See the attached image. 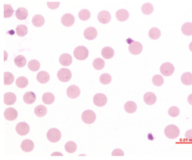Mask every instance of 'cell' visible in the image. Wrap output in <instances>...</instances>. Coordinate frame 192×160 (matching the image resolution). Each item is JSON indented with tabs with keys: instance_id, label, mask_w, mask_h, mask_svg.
I'll return each instance as SVG.
<instances>
[{
	"instance_id": "33",
	"label": "cell",
	"mask_w": 192,
	"mask_h": 160,
	"mask_svg": "<svg viewBox=\"0 0 192 160\" xmlns=\"http://www.w3.org/2000/svg\"><path fill=\"white\" fill-rule=\"evenodd\" d=\"M15 64L19 68L23 67L26 65L27 61L25 57L23 55H19L15 59Z\"/></svg>"
},
{
	"instance_id": "23",
	"label": "cell",
	"mask_w": 192,
	"mask_h": 160,
	"mask_svg": "<svg viewBox=\"0 0 192 160\" xmlns=\"http://www.w3.org/2000/svg\"><path fill=\"white\" fill-rule=\"evenodd\" d=\"M28 11L26 8H20L15 12V16L17 19L19 20H25L28 16Z\"/></svg>"
},
{
	"instance_id": "29",
	"label": "cell",
	"mask_w": 192,
	"mask_h": 160,
	"mask_svg": "<svg viewBox=\"0 0 192 160\" xmlns=\"http://www.w3.org/2000/svg\"><path fill=\"white\" fill-rule=\"evenodd\" d=\"M137 108V106L136 103L133 101H128L124 105L125 110L128 113H134L136 111Z\"/></svg>"
},
{
	"instance_id": "47",
	"label": "cell",
	"mask_w": 192,
	"mask_h": 160,
	"mask_svg": "<svg viewBox=\"0 0 192 160\" xmlns=\"http://www.w3.org/2000/svg\"><path fill=\"white\" fill-rule=\"evenodd\" d=\"M188 101L189 104L192 105V94L188 96Z\"/></svg>"
},
{
	"instance_id": "46",
	"label": "cell",
	"mask_w": 192,
	"mask_h": 160,
	"mask_svg": "<svg viewBox=\"0 0 192 160\" xmlns=\"http://www.w3.org/2000/svg\"><path fill=\"white\" fill-rule=\"evenodd\" d=\"M185 137L190 141L192 142V129L188 130L185 134Z\"/></svg>"
},
{
	"instance_id": "39",
	"label": "cell",
	"mask_w": 192,
	"mask_h": 160,
	"mask_svg": "<svg viewBox=\"0 0 192 160\" xmlns=\"http://www.w3.org/2000/svg\"><path fill=\"white\" fill-rule=\"evenodd\" d=\"M91 14L90 12L87 9H83L80 11L79 13V17L81 20L86 21L90 18Z\"/></svg>"
},
{
	"instance_id": "13",
	"label": "cell",
	"mask_w": 192,
	"mask_h": 160,
	"mask_svg": "<svg viewBox=\"0 0 192 160\" xmlns=\"http://www.w3.org/2000/svg\"><path fill=\"white\" fill-rule=\"evenodd\" d=\"M97 34V31L96 28L92 27H87L84 32V37L89 40H94L96 38Z\"/></svg>"
},
{
	"instance_id": "36",
	"label": "cell",
	"mask_w": 192,
	"mask_h": 160,
	"mask_svg": "<svg viewBox=\"0 0 192 160\" xmlns=\"http://www.w3.org/2000/svg\"><path fill=\"white\" fill-rule=\"evenodd\" d=\"M28 66L31 71L33 72L37 71L39 69L40 67V63L36 60H32L29 61Z\"/></svg>"
},
{
	"instance_id": "32",
	"label": "cell",
	"mask_w": 192,
	"mask_h": 160,
	"mask_svg": "<svg viewBox=\"0 0 192 160\" xmlns=\"http://www.w3.org/2000/svg\"><path fill=\"white\" fill-rule=\"evenodd\" d=\"M16 85L20 88H24L27 86L29 82L26 77L22 76L19 77L16 81Z\"/></svg>"
},
{
	"instance_id": "2",
	"label": "cell",
	"mask_w": 192,
	"mask_h": 160,
	"mask_svg": "<svg viewBox=\"0 0 192 160\" xmlns=\"http://www.w3.org/2000/svg\"><path fill=\"white\" fill-rule=\"evenodd\" d=\"M164 133L167 138L174 139L179 136L180 130L178 127L175 125L170 124L165 128Z\"/></svg>"
},
{
	"instance_id": "31",
	"label": "cell",
	"mask_w": 192,
	"mask_h": 160,
	"mask_svg": "<svg viewBox=\"0 0 192 160\" xmlns=\"http://www.w3.org/2000/svg\"><path fill=\"white\" fill-rule=\"evenodd\" d=\"M142 11L144 15H151L154 11V8L152 5L149 3H144L142 6Z\"/></svg>"
},
{
	"instance_id": "24",
	"label": "cell",
	"mask_w": 192,
	"mask_h": 160,
	"mask_svg": "<svg viewBox=\"0 0 192 160\" xmlns=\"http://www.w3.org/2000/svg\"><path fill=\"white\" fill-rule=\"evenodd\" d=\"M45 22L44 17L41 15H35L32 19L33 25L37 27H40L43 25Z\"/></svg>"
},
{
	"instance_id": "27",
	"label": "cell",
	"mask_w": 192,
	"mask_h": 160,
	"mask_svg": "<svg viewBox=\"0 0 192 160\" xmlns=\"http://www.w3.org/2000/svg\"><path fill=\"white\" fill-rule=\"evenodd\" d=\"M47 112V108L43 105H39L36 107L34 112L36 115L38 117H41L45 116Z\"/></svg>"
},
{
	"instance_id": "14",
	"label": "cell",
	"mask_w": 192,
	"mask_h": 160,
	"mask_svg": "<svg viewBox=\"0 0 192 160\" xmlns=\"http://www.w3.org/2000/svg\"><path fill=\"white\" fill-rule=\"evenodd\" d=\"M98 19L101 23L107 24L110 22L111 19V15L108 11H102L98 14Z\"/></svg>"
},
{
	"instance_id": "19",
	"label": "cell",
	"mask_w": 192,
	"mask_h": 160,
	"mask_svg": "<svg viewBox=\"0 0 192 160\" xmlns=\"http://www.w3.org/2000/svg\"><path fill=\"white\" fill-rule=\"evenodd\" d=\"M156 95L152 92H147L144 96V101L147 105L154 104L156 103Z\"/></svg>"
},
{
	"instance_id": "5",
	"label": "cell",
	"mask_w": 192,
	"mask_h": 160,
	"mask_svg": "<svg viewBox=\"0 0 192 160\" xmlns=\"http://www.w3.org/2000/svg\"><path fill=\"white\" fill-rule=\"evenodd\" d=\"M57 76L59 80L61 82H68L71 78V72L68 69L62 68L58 71Z\"/></svg>"
},
{
	"instance_id": "26",
	"label": "cell",
	"mask_w": 192,
	"mask_h": 160,
	"mask_svg": "<svg viewBox=\"0 0 192 160\" xmlns=\"http://www.w3.org/2000/svg\"><path fill=\"white\" fill-rule=\"evenodd\" d=\"M181 82L186 85L189 86L192 84V74L190 72H186L181 76Z\"/></svg>"
},
{
	"instance_id": "40",
	"label": "cell",
	"mask_w": 192,
	"mask_h": 160,
	"mask_svg": "<svg viewBox=\"0 0 192 160\" xmlns=\"http://www.w3.org/2000/svg\"><path fill=\"white\" fill-rule=\"evenodd\" d=\"M14 11L10 5H4V17L5 18H10L13 15Z\"/></svg>"
},
{
	"instance_id": "30",
	"label": "cell",
	"mask_w": 192,
	"mask_h": 160,
	"mask_svg": "<svg viewBox=\"0 0 192 160\" xmlns=\"http://www.w3.org/2000/svg\"><path fill=\"white\" fill-rule=\"evenodd\" d=\"M161 36L160 30L157 27H153L149 32V36L151 39L156 40L159 38Z\"/></svg>"
},
{
	"instance_id": "48",
	"label": "cell",
	"mask_w": 192,
	"mask_h": 160,
	"mask_svg": "<svg viewBox=\"0 0 192 160\" xmlns=\"http://www.w3.org/2000/svg\"><path fill=\"white\" fill-rule=\"evenodd\" d=\"M189 48L190 51L192 52V41L191 43H190L189 45Z\"/></svg>"
},
{
	"instance_id": "1",
	"label": "cell",
	"mask_w": 192,
	"mask_h": 160,
	"mask_svg": "<svg viewBox=\"0 0 192 160\" xmlns=\"http://www.w3.org/2000/svg\"><path fill=\"white\" fill-rule=\"evenodd\" d=\"M74 55L77 59L83 61L88 56L89 50L84 46H79L74 50Z\"/></svg>"
},
{
	"instance_id": "44",
	"label": "cell",
	"mask_w": 192,
	"mask_h": 160,
	"mask_svg": "<svg viewBox=\"0 0 192 160\" xmlns=\"http://www.w3.org/2000/svg\"><path fill=\"white\" fill-rule=\"evenodd\" d=\"M60 4V2H47V6H48L49 8L52 10H55L56 9H57L59 7Z\"/></svg>"
},
{
	"instance_id": "6",
	"label": "cell",
	"mask_w": 192,
	"mask_h": 160,
	"mask_svg": "<svg viewBox=\"0 0 192 160\" xmlns=\"http://www.w3.org/2000/svg\"><path fill=\"white\" fill-rule=\"evenodd\" d=\"M161 73L165 76H170L173 74L174 67L173 65L170 62H165L162 64L160 67Z\"/></svg>"
},
{
	"instance_id": "42",
	"label": "cell",
	"mask_w": 192,
	"mask_h": 160,
	"mask_svg": "<svg viewBox=\"0 0 192 160\" xmlns=\"http://www.w3.org/2000/svg\"><path fill=\"white\" fill-rule=\"evenodd\" d=\"M100 81L102 84L106 85L111 82L112 77L108 73H104L100 77Z\"/></svg>"
},
{
	"instance_id": "4",
	"label": "cell",
	"mask_w": 192,
	"mask_h": 160,
	"mask_svg": "<svg viewBox=\"0 0 192 160\" xmlns=\"http://www.w3.org/2000/svg\"><path fill=\"white\" fill-rule=\"evenodd\" d=\"M82 118L83 122L86 124H91L96 120V114L91 110H86L83 112Z\"/></svg>"
},
{
	"instance_id": "8",
	"label": "cell",
	"mask_w": 192,
	"mask_h": 160,
	"mask_svg": "<svg viewBox=\"0 0 192 160\" xmlns=\"http://www.w3.org/2000/svg\"><path fill=\"white\" fill-rule=\"evenodd\" d=\"M15 129L18 134L21 136H24L29 133L30 127L27 123L22 122L17 124Z\"/></svg>"
},
{
	"instance_id": "7",
	"label": "cell",
	"mask_w": 192,
	"mask_h": 160,
	"mask_svg": "<svg viewBox=\"0 0 192 160\" xmlns=\"http://www.w3.org/2000/svg\"><path fill=\"white\" fill-rule=\"evenodd\" d=\"M129 50L132 54L138 55L142 52L143 46L139 42L132 41L129 45Z\"/></svg>"
},
{
	"instance_id": "28",
	"label": "cell",
	"mask_w": 192,
	"mask_h": 160,
	"mask_svg": "<svg viewBox=\"0 0 192 160\" xmlns=\"http://www.w3.org/2000/svg\"><path fill=\"white\" fill-rule=\"evenodd\" d=\"M181 31L183 34L186 36H192V23H185L182 26Z\"/></svg>"
},
{
	"instance_id": "11",
	"label": "cell",
	"mask_w": 192,
	"mask_h": 160,
	"mask_svg": "<svg viewBox=\"0 0 192 160\" xmlns=\"http://www.w3.org/2000/svg\"><path fill=\"white\" fill-rule=\"evenodd\" d=\"M75 22L74 15L70 13L65 14L61 18V22L63 26L70 27L73 25Z\"/></svg>"
},
{
	"instance_id": "34",
	"label": "cell",
	"mask_w": 192,
	"mask_h": 160,
	"mask_svg": "<svg viewBox=\"0 0 192 160\" xmlns=\"http://www.w3.org/2000/svg\"><path fill=\"white\" fill-rule=\"evenodd\" d=\"M65 148L67 152L72 154L76 151L77 145L75 142L72 141H68L65 145Z\"/></svg>"
},
{
	"instance_id": "25",
	"label": "cell",
	"mask_w": 192,
	"mask_h": 160,
	"mask_svg": "<svg viewBox=\"0 0 192 160\" xmlns=\"http://www.w3.org/2000/svg\"><path fill=\"white\" fill-rule=\"evenodd\" d=\"M42 100L45 104L50 105L54 103L55 97L54 95L50 92L45 93L42 97Z\"/></svg>"
},
{
	"instance_id": "22",
	"label": "cell",
	"mask_w": 192,
	"mask_h": 160,
	"mask_svg": "<svg viewBox=\"0 0 192 160\" xmlns=\"http://www.w3.org/2000/svg\"><path fill=\"white\" fill-rule=\"evenodd\" d=\"M114 54V51L111 47H104L101 51V55L105 59H109L112 58Z\"/></svg>"
},
{
	"instance_id": "9",
	"label": "cell",
	"mask_w": 192,
	"mask_h": 160,
	"mask_svg": "<svg viewBox=\"0 0 192 160\" xmlns=\"http://www.w3.org/2000/svg\"><path fill=\"white\" fill-rule=\"evenodd\" d=\"M107 99L106 96L102 94H97L95 95L93 98V101L95 105L102 107L106 104Z\"/></svg>"
},
{
	"instance_id": "38",
	"label": "cell",
	"mask_w": 192,
	"mask_h": 160,
	"mask_svg": "<svg viewBox=\"0 0 192 160\" xmlns=\"http://www.w3.org/2000/svg\"><path fill=\"white\" fill-rule=\"evenodd\" d=\"M4 84L5 85H9L13 83L15 80V77L10 72H5L4 73Z\"/></svg>"
},
{
	"instance_id": "10",
	"label": "cell",
	"mask_w": 192,
	"mask_h": 160,
	"mask_svg": "<svg viewBox=\"0 0 192 160\" xmlns=\"http://www.w3.org/2000/svg\"><path fill=\"white\" fill-rule=\"evenodd\" d=\"M66 92L69 98L71 99H75L80 95V90L78 86L73 85L68 87Z\"/></svg>"
},
{
	"instance_id": "12",
	"label": "cell",
	"mask_w": 192,
	"mask_h": 160,
	"mask_svg": "<svg viewBox=\"0 0 192 160\" xmlns=\"http://www.w3.org/2000/svg\"><path fill=\"white\" fill-rule=\"evenodd\" d=\"M4 117L7 120L13 121L16 119L18 116V112L13 108H7L4 112Z\"/></svg>"
},
{
	"instance_id": "45",
	"label": "cell",
	"mask_w": 192,
	"mask_h": 160,
	"mask_svg": "<svg viewBox=\"0 0 192 160\" xmlns=\"http://www.w3.org/2000/svg\"><path fill=\"white\" fill-rule=\"evenodd\" d=\"M112 154V156H124V153L121 149H117L113 151Z\"/></svg>"
},
{
	"instance_id": "21",
	"label": "cell",
	"mask_w": 192,
	"mask_h": 160,
	"mask_svg": "<svg viewBox=\"0 0 192 160\" xmlns=\"http://www.w3.org/2000/svg\"><path fill=\"white\" fill-rule=\"evenodd\" d=\"M116 15L118 20L120 22H125L129 18L130 15L128 11L120 9L116 12Z\"/></svg>"
},
{
	"instance_id": "16",
	"label": "cell",
	"mask_w": 192,
	"mask_h": 160,
	"mask_svg": "<svg viewBox=\"0 0 192 160\" xmlns=\"http://www.w3.org/2000/svg\"><path fill=\"white\" fill-rule=\"evenodd\" d=\"M59 62L63 66H68L72 64L73 59L72 56L67 53H64L60 56Z\"/></svg>"
},
{
	"instance_id": "15",
	"label": "cell",
	"mask_w": 192,
	"mask_h": 160,
	"mask_svg": "<svg viewBox=\"0 0 192 160\" xmlns=\"http://www.w3.org/2000/svg\"><path fill=\"white\" fill-rule=\"evenodd\" d=\"M34 147V144L32 141L26 139L23 141L21 143V148L25 152H29L32 151Z\"/></svg>"
},
{
	"instance_id": "43",
	"label": "cell",
	"mask_w": 192,
	"mask_h": 160,
	"mask_svg": "<svg viewBox=\"0 0 192 160\" xmlns=\"http://www.w3.org/2000/svg\"><path fill=\"white\" fill-rule=\"evenodd\" d=\"M168 114L170 116L176 117L177 116L180 114V110L178 107L175 106H173L169 109Z\"/></svg>"
},
{
	"instance_id": "3",
	"label": "cell",
	"mask_w": 192,
	"mask_h": 160,
	"mask_svg": "<svg viewBox=\"0 0 192 160\" xmlns=\"http://www.w3.org/2000/svg\"><path fill=\"white\" fill-rule=\"evenodd\" d=\"M61 133L59 129L53 128L49 130L47 133V139L52 142H56L60 140Z\"/></svg>"
},
{
	"instance_id": "17",
	"label": "cell",
	"mask_w": 192,
	"mask_h": 160,
	"mask_svg": "<svg viewBox=\"0 0 192 160\" xmlns=\"http://www.w3.org/2000/svg\"><path fill=\"white\" fill-rule=\"evenodd\" d=\"M15 95L12 92L5 93L4 95V103L8 105H13L16 101Z\"/></svg>"
},
{
	"instance_id": "37",
	"label": "cell",
	"mask_w": 192,
	"mask_h": 160,
	"mask_svg": "<svg viewBox=\"0 0 192 160\" xmlns=\"http://www.w3.org/2000/svg\"><path fill=\"white\" fill-rule=\"evenodd\" d=\"M105 61L100 58L95 59L93 62V65L96 69L100 70L104 68L105 66Z\"/></svg>"
},
{
	"instance_id": "18",
	"label": "cell",
	"mask_w": 192,
	"mask_h": 160,
	"mask_svg": "<svg viewBox=\"0 0 192 160\" xmlns=\"http://www.w3.org/2000/svg\"><path fill=\"white\" fill-rule=\"evenodd\" d=\"M23 99L24 103L27 104H32L36 101V95L32 91H28L24 94Z\"/></svg>"
},
{
	"instance_id": "20",
	"label": "cell",
	"mask_w": 192,
	"mask_h": 160,
	"mask_svg": "<svg viewBox=\"0 0 192 160\" xmlns=\"http://www.w3.org/2000/svg\"><path fill=\"white\" fill-rule=\"evenodd\" d=\"M37 80L40 83L45 84L48 82L50 79V75L47 72L41 71L38 73L36 76Z\"/></svg>"
},
{
	"instance_id": "41",
	"label": "cell",
	"mask_w": 192,
	"mask_h": 160,
	"mask_svg": "<svg viewBox=\"0 0 192 160\" xmlns=\"http://www.w3.org/2000/svg\"><path fill=\"white\" fill-rule=\"evenodd\" d=\"M153 84L156 86H160L164 82V79L160 75H156L153 77L152 79Z\"/></svg>"
},
{
	"instance_id": "35",
	"label": "cell",
	"mask_w": 192,
	"mask_h": 160,
	"mask_svg": "<svg viewBox=\"0 0 192 160\" xmlns=\"http://www.w3.org/2000/svg\"><path fill=\"white\" fill-rule=\"evenodd\" d=\"M17 34L19 36L23 37L27 34L28 29L27 26L23 24H20L16 28Z\"/></svg>"
}]
</instances>
